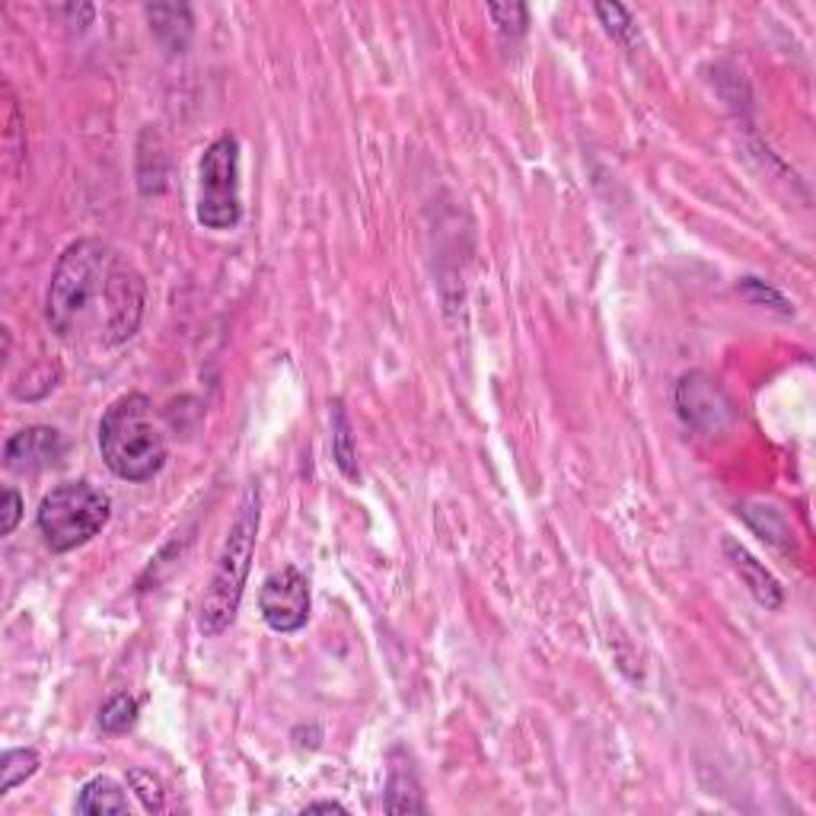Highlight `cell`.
Segmentation results:
<instances>
[{"instance_id":"17","label":"cell","mask_w":816,"mask_h":816,"mask_svg":"<svg viewBox=\"0 0 816 816\" xmlns=\"http://www.w3.org/2000/svg\"><path fill=\"white\" fill-rule=\"evenodd\" d=\"M597 17H600V23H603L606 32H609L616 42L629 45V42L635 39V23H632V13H629L622 3H597Z\"/></svg>"},{"instance_id":"16","label":"cell","mask_w":816,"mask_h":816,"mask_svg":"<svg viewBox=\"0 0 816 816\" xmlns=\"http://www.w3.org/2000/svg\"><path fill=\"white\" fill-rule=\"evenodd\" d=\"M138 721V701L131 696H112L106 705H102V711H99V725L102 730H109V733H124V730H131Z\"/></svg>"},{"instance_id":"8","label":"cell","mask_w":816,"mask_h":816,"mask_svg":"<svg viewBox=\"0 0 816 816\" xmlns=\"http://www.w3.org/2000/svg\"><path fill=\"white\" fill-rule=\"evenodd\" d=\"M61 456H64V437L58 431L45 427V424H32V427H23L20 434H13L7 440L3 466L10 472L30 476V472H42V469L58 466Z\"/></svg>"},{"instance_id":"1","label":"cell","mask_w":816,"mask_h":816,"mask_svg":"<svg viewBox=\"0 0 816 816\" xmlns=\"http://www.w3.org/2000/svg\"><path fill=\"white\" fill-rule=\"evenodd\" d=\"M144 301V278L124 255L99 240H77L58 259L45 313L67 341L121 345L138 333Z\"/></svg>"},{"instance_id":"19","label":"cell","mask_w":816,"mask_h":816,"mask_svg":"<svg viewBox=\"0 0 816 816\" xmlns=\"http://www.w3.org/2000/svg\"><path fill=\"white\" fill-rule=\"evenodd\" d=\"M740 291L747 294V301L765 303V306H772V309H779L782 316H791V313H794V306L787 303L785 294H782V291H775L772 284H765V281H759V278H743V281H740Z\"/></svg>"},{"instance_id":"2","label":"cell","mask_w":816,"mask_h":816,"mask_svg":"<svg viewBox=\"0 0 816 816\" xmlns=\"http://www.w3.org/2000/svg\"><path fill=\"white\" fill-rule=\"evenodd\" d=\"M99 450L124 482H148L166 466V437L153 418L148 395L131 393L112 402L99 422Z\"/></svg>"},{"instance_id":"14","label":"cell","mask_w":816,"mask_h":816,"mask_svg":"<svg viewBox=\"0 0 816 816\" xmlns=\"http://www.w3.org/2000/svg\"><path fill=\"white\" fill-rule=\"evenodd\" d=\"M3 782H0V794H10L17 785H23L39 772V753L35 750H7L3 762H0Z\"/></svg>"},{"instance_id":"6","label":"cell","mask_w":816,"mask_h":816,"mask_svg":"<svg viewBox=\"0 0 816 816\" xmlns=\"http://www.w3.org/2000/svg\"><path fill=\"white\" fill-rule=\"evenodd\" d=\"M262 619L272 632L294 635L309 622V584L297 568H281L265 577L259 594Z\"/></svg>"},{"instance_id":"3","label":"cell","mask_w":816,"mask_h":816,"mask_svg":"<svg viewBox=\"0 0 816 816\" xmlns=\"http://www.w3.org/2000/svg\"><path fill=\"white\" fill-rule=\"evenodd\" d=\"M259 508H262L259 485H249L242 491L240 508H237V516L230 523V533H227L224 548H220V558H217L211 584H208L205 600H202V612H198L202 635L217 638L220 632H227V625L233 622V616L240 609L242 590H246L249 568H252V555H255Z\"/></svg>"},{"instance_id":"7","label":"cell","mask_w":816,"mask_h":816,"mask_svg":"<svg viewBox=\"0 0 816 816\" xmlns=\"http://www.w3.org/2000/svg\"><path fill=\"white\" fill-rule=\"evenodd\" d=\"M676 409H679V418L693 424L701 434H721L733 422L730 399L705 373H686L676 383Z\"/></svg>"},{"instance_id":"9","label":"cell","mask_w":816,"mask_h":816,"mask_svg":"<svg viewBox=\"0 0 816 816\" xmlns=\"http://www.w3.org/2000/svg\"><path fill=\"white\" fill-rule=\"evenodd\" d=\"M725 552L727 558H730V565H733V572L747 584V590L757 597V603L765 606V609H779L782 600H785V594H782L779 580L765 572V565H759L757 558L743 545L733 543V540H725Z\"/></svg>"},{"instance_id":"13","label":"cell","mask_w":816,"mask_h":816,"mask_svg":"<svg viewBox=\"0 0 816 816\" xmlns=\"http://www.w3.org/2000/svg\"><path fill=\"white\" fill-rule=\"evenodd\" d=\"M333 456L348 479H358V463H355L358 454H355V440H351V424H348L345 405L338 399L333 402Z\"/></svg>"},{"instance_id":"18","label":"cell","mask_w":816,"mask_h":816,"mask_svg":"<svg viewBox=\"0 0 816 816\" xmlns=\"http://www.w3.org/2000/svg\"><path fill=\"white\" fill-rule=\"evenodd\" d=\"M488 17L504 35H523L530 26V10L523 3H488Z\"/></svg>"},{"instance_id":"22","label":"cell","mask_w":816,"mask_h":816,"mask_svg":"<svg viewBox=\"0 0 816 816\" xmlns=\"http://www.w3.org/2000/svg\"><path fill=\"white\" fill-rule=\"evenodd\" d=\"M306 814H348V810L335 801H319V804H309Z\"/></svg>"},{"instance_id":"10","label":"cell","mask_w":816,"mask_h":816,"mask_svg":"<svg viewBox=\"0 0 816 816\" xmlns=\"http://www.w3.org/2000/svg\"><path fill=\"white\" fill-rule=\"evenodd\" d=\"M148 20H151L153 35L170 48V52H182L188 45L192 35V10L185 3H151L148 7Z\"/></svg>"},{"instance_id":"21","label":"cell","mask_w":816,"mask_h":816,"mask_svg":"<svg viewBox=\"0 0 816 816\" xmlns=\"http://www.w3.org/2000/svg\"><path fill=\"white\" fill-rule=\"evenodd\" d=\"M20 516H23V498H20L17 488H7V491H3V526H0L3 536H10V533L17 530Z\"/></svg>"},{"instance_id":"5","label":"cell","mask_w":816,"mask_h":816,"mask_svg":"<svg viewBox=\"0 0 816 816\" xmlns=\"http://www.w3.org/2000/svg\"><path fill=\"white\" fill-rule=\"evenodd\" d=\"M240 217V144L224 134L198 163V224L208 230H233Z\"/></svg>"},{"instance_id":"12","label":"cell","mask_w":816,"mask_h":816,"mask_svg":"<svg viewBox=\"0 0 816 816\" xmlns=\"http://www.w3.org/2000/svg\"><path fill=\"white\" fill-rule=\"evenodd\" d=\"M77 814H128V797L112 779H93L80 787Z\"/></svg>"},{"instance_id":"11","label":"cell","mask_w":816,"mask_h":816,"mask_svg":"<svg viewBox=\"0 0 816 816\" xmlns=\"http://www.w3.org/2000/svg\"><path fill=\"white\" fill-rule=\"evenodd\" d=\"M387 810H390V814H424V810H427L422 785H418L415 772H412L409 765H402V762H395L393 772H390Z\"/></svg>"},{"instance_id":"20","label":"cell","mask_w":816,"mask_h":816,"mask_svg":"<svg viewBox=\"0 0 816 816\" xmlns=\"http://www.w3.org/2000/svg\"><path fill=\"white\" fill-rule=\"evenodd\" d=\"M128 782L131 787L138 791V797H141V804H144V810H151V814H160L163 807H166V794H163V785L153 779L151 772H144V769H134V772H128Z\"/></svg>"},{"instance_id":"4","label":"cell","mask_w":816,"mask_h":816,"mask_svg":"<svg viewBox=\"0 0 816 816\" xmlns=\"http://www.w3.org/2000/svg\"><path fill=\"white\" fill-rule=\"evenodd\" d=\"M112 504L109 498L90 482H64L52 488L39 504V533L55 552H70L99 536L109 523Z\"/></svg>"},{"instance_id":"15","label":"cell","mask_w":816,"mask_h":816,"mask_svg":"<svg viewBox=\"0 0 816 816\" xmlns=\"http://www.w3.org/2000/svg\"><path fill=\"white\" fill-rule=\"evenodd\" d=\"M740 514L747 516V523L757 530L759 536L762 540H769V543H775V545H782V548H787V543H791V530H787V523L782 520V514L779 511H772V508H753V504H747Z\"/></svg>"}]
</instances>
